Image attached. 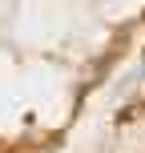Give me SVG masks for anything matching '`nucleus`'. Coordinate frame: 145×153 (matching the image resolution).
I'll use <instances>...</instances> for the list:
<instances>
[]
</instances>
